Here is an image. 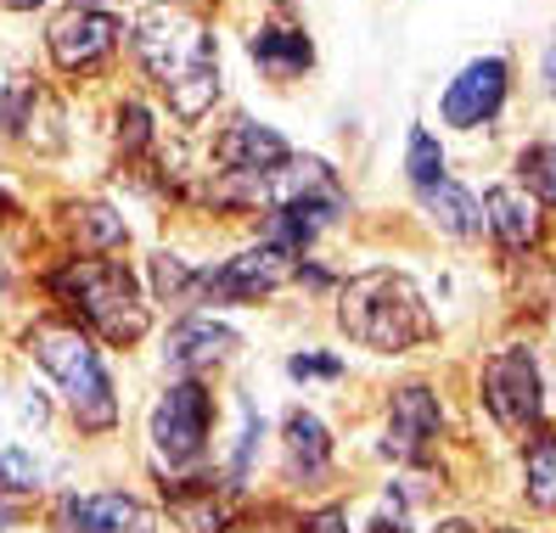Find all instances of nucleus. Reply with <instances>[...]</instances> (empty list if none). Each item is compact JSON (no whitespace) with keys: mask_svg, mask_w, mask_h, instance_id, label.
Here are the masks:
<instances>
[{"mask_svg":"<svg viewBox=\"0 0 556 533\" xmlns=\"http://www.w3.org/2000/svg\"><path fill=\"white\" fill-rule=\"evenodd\" d=\"M136 56L141 68L169 90V107L180 118H203L219 96V62L208 17L191 0H152L136 17Z\"/></svg>","mask_w":556,"mask_h":533,"instance_id":"f257e3e1","label":"nucleus"},{"mask_svg":"<svg viewBox=\"0 0 556 533\" xmlns=\"http://www.w3.org/2000/svg\"><path fill=\"white\" fill-rule=\"evenodd\" d=\"M338 326L359 348L377 354H405V348H428L439 338V320L428 309L421 287L400 270H366L343 287Z\"/></svg>","mask_w":556,"mask_h":533,"instance_id":"f03ea898","label":"nucleus"},{"mask_svg":"<svg viewBox=\"0 0 556 533\" xmlns=\"http://www.w3.org/2000/svg\"><path fill=\"white\" fill-rule=\"evenodd\" d=\"M51 292L68 304L96 338H108V343H141L147 338V297H141V281L124 270V264L113 258H68L62 270L51 276Z\"/></svg>","mask_w":556,"mask_h":533,"instance_id":"7ed1b4c3","label":"nucleus"},{"mask_svg":"<svg viewBox=\"0 0 556 533\" xmlns=\"http://www.w3.org/2000/svg\"><path fill=\"white\" fill-rule=\"evenodd\" d=\"M28 354L51 371V382L62 388V398H68V410L85 432H108L118 421V398H113V382L102 371V354L90 348V338L79 326L40 320L28 331Z\"/></svg>","mask_w":556,"mask_h":533,"instance_id":"20e7f679","label":"nucleus"},{"mask_svg":"<svg viewBox=\"0 0 556 533\" xmlns=\"http://www.w3.org/2000/svg\"><path fill=\"white\" fill-rule=\"evenodd\" d=\"M292 276H299V253L258 242L237 258H225L219 270H191L186 304H253V297H270L276 287H287Z\"/></svg>","mask_w":556,"mask_h":533,"instance_id":"39448f33","label":"nucleus"},{"mask_svg":"<svg viewBox=\"0 0 556 533\" xmlns=\"http://www.w3.org/2000/svg\"><path fill=\"white\" fill-rule=\"evenodd\" d=\"M483 405L506 432L529 439L540 432V416H545V382H540V365L529 348H501L495 359L483 365Z\"/></svg>","mask_w":556,"mask_h":533,"instance_id":"423d86ee","label":"nucleus"},{"mask_svg":"<svg viewBox=\"0 0 556 533\" xmlns=\"http://www.w3.org/2000/svg\"><path fill=\"white\" fill-rule=\"evenodd\" d=\"M208 421H214V398L203 382H175L169 393L152 405V449L169 466H191L208 444Z\"/></svg>","mask_w":556,"mask_h":533,"instance_id":"0eeeda50","label":"nucleus"},{"mask_svg":"<svg viewBox=\"0 0 556 533\" xmlns=\"http://www.w3.org/2000/svg\"><path fill=\"white\" fill-rule=\"evenodd\" d=\"M506 85H511V62H506V56H478V62H467V68L450 79L444 102H439L444 124H455V129L489 124V118L506 107Z\"/></svg>","mask_w":556,"mask_h":533,"instance_id":"6e6552de","label":"nucleus"},{"mask_svg":"<svg viewBox=\"0 0 556 533\" xmlns=\"http://www.w3.org/2000/svg\"><path fill=\"white\" fill-rule=\"evenodd\" d=\"M439 427H444V410H439L433 388H421V382L400 388L394 405H388V455L394 460H428Z\"/></svg>","mask_w":556,"mask_h":533,"instance_id":"1a4fd4ad","label":"nucleus"},{"mask_svg":"<svg viewBox=\"0 0 556 533\" xmlns=\"http://www.w3.org/2000/svg\"><path fill=\"white\" fill-rule=\"evenodd\" d=\"M46 46H51V56H56V68L85 74V68H96V62H102V56L118 46V23H113L108 12L74 7V12H62V17L51 23Z\"/></svg>","mask_w":556,"mask_h":533,"instance_id":"9d476101","label":"nucleus"},{"mask_svg":"<svg viewBox=\"0 0 556 533\" xmlns=\"http://www.w3.org/2000/svg\"><path fill=\"white\" fill-rule=\"evenodd\" d=\"M56 522L62 533H157V517L129 494H68Z\"/></svg>","mask_w":556,"mask_h":533,"instance_id":"9b49d317","label":"nucleus"},{"mask_svg":"<svg viewBox=\"0 0 556 533\" xmlns=\"http://www.w3.org/2000/svg\"><path fill=\"white\" fill-rule=\"evenodd\" d=\"M214 157H219V169L231 175V180H265V175H276L281 163L292 157V147L276 136V129L242 118V124H231L214 141Z\"/></svg>","mask_w":556,"mask_h":533,"instance_id":"f8f14e48","label":"nucleus"},{"mask_svg":"<svg viewBox=\"0 0 556 533\" xmlns=\"http://www.w3.org/2000/svg\"><path fill=\"white\" fill-rule=\"evenodd\" d=\"M483 225L495 230V237L511 248V253H529L540 242V196L534 191H522V186H489L483 191Z\"/></svg>","mask_w":556,"mask_h":533,"instance_id":"ddd939ff","label":"nucleus"},{"mask_svg":"<svg viewBox=\"0 0 556 533\" xmlns=\"http://www.w3.org/2000/svg\"><path fill=\"white\" fill-rule=\"evenodd\" d=\"M237 343H242V338H237L231 326H219V320H208V315H191V320H180V326L169 331V359L180 365V371H208V365L231 359Z\"/></svg>","mask_w":556,"mask_h":533,"instance_id":"4468645a","label":"nucleus"},{"mask_svg":"<svg viewBox=\"0 0 556 533\" xmlns=\"http://www.w3.org/2000/svg\"><path fill=\"white\" fill-rule=\"evenodd\" d=\"M281 449H287V478L292 483H315L332 466V439H326V421L315 410H292L281 427Z\"/></svg>","mask_w":556,"mask_h":533,"instance_id":"2eb2a0df","label":"nucleus"},{"mask_svg":"<svg viewBox=\"0 0 556 533\" xmlns=\"http://www.w3.org/2000/svg\"><path fill=\"white\" fill-rule=\"evenodd\" d=\"M421 196V208H428V219L444 230V237H462V242H472V237H483V203L472 191H462L450 175L439 180V186H428V191H416Z\"/></svg>","mask_w":556,"mask_h":533,"instance_id":"dca6fc26","label":"nucleus"},{"mask_svg":"<svg viewBox=\"0 0 556 533\" xmlns=\"http://www.w3.org/2000/svg\"><path fill=\"white\" fill-rule=\"evenodd\" d=\"M248 56H253L265 74L292 79V74H304L309 62H315V46H309L304 28H258V35L248 40Z\"/></svg>","mask_w":556,"mask_h":533,"instance_id":"f3484780","label":"nucleus"},{"mask_svg":"<svg viewBox=\"0 0 556 533\" xmlns=\"http://www.w3.org/2000/svg\"><path fill=\"white\" fill-rule=\"evenodd\" d=\"M522 488L540 511H556V427L534 432L529 449H522Z\"/></svg>","mask_w":556,"mask_h":533,"instance_id":"a211bd4d","label":"nucleus"},{"mask_svg":"<svg viewBox=\"0 0 556 533\" xmlns=\"http://www.w3.org/2000/svg\"><path fill=\"white\" fill-rule=\"evenodd\" d=\"M68 225H74V242H79V248H90V253L118 248V242L129 237V230H124V219H118L108 203H79Z\"/></svg>","mask_w":556,"mask_h":533,"instance_id":"6ab92c4d","label":"nucleus"},{"mask_svg":"<svg viewBox=\"0 0 556 533\" xmlns=\"http://www.w3.org/2000/svg\"><path fill=\"white\" fill-rule=\"evenodd\" d=\"M405 175H410L416 191H428V186L444 180V147H439L433 129H421V124H416L410 136H405Z\"/></svg>","mask_w":556,"mask_h":533,"instance_id":"aec40b11","label":"nucleus"},{"mask_svg":"<svg viewBox=\"0 0 556 533\" xmlns=\"http://www.w3.org/2000/svg\"><path fill=\"white\" fill-rule=\"evenodd\" d=\"M46 466L35 449H0V494H35Z\"/></svg>","mask_w":556,"mask_h":533,"instance_id":"412c9836","label":"nucleus"},{"mask_svg":"<svg viewBox=\"0 0 556 533\" xmlns=\"http://www.w3.org/2000/svg\"><path fill=\"white\" fill-rule=\"evenodd\" d=\"M522 180H534V191L545 196V203H556V147H534V152H522Z\"/></svg>","mask_w":556,"mask_h":533,"instance_id":"4be33fe9","label":"nucleus"},{"mask_svg":"<svg viewBox=\"0 0 556 533\" xmlns=\"http://www.w3.org/2000/svg\"><path fill=\"white\" fill-rule=\"evenodd\" d=\"M152 281H157V292L169 297V304H186V292H191V270H186V264H180L175 253H157Z\"/></svg>","mask_w":556,"mask_h":533,"instance_id":"5701e85b","label":"nucleus"},{"mask_svg":"<svg viewBox=\"0 0 556 533\" xmlns=\"http://www.w3.org/2000/svg\"><path fill=\"white\" fill-rule=\"evenodd\" d=\"M147 141H152V118H147V107L129 102V107L118 113V147H124V152H141Z\"/></svg>","mask_w":556,"mask_h":533,"instance_id":"b1692460","label":"nucleus"},{"mask_svg":"<svg viewBox=\"0 0 556 533\" xmlns=\"http://www.w3.org/2000/svg\"><path fill=\"white\" fill-rule=\"evenodd\" d=\"M287 377H326V382H332V377H343V359H332V354H292L287 359Z\"/></svg>","mask_w":556,"mask_h":533,"instance_id":"393cba45","label":"nucleus"},{"mask_svg":"<svg viewBox=\"0 0 556 533\" xmlns=\"http://www.w3.org/2000/svg\"><path fill=\"white\" fill-rule=\"evenodd\" d=\"M309 533H349V522H343V511H320L309 522Z\"/></svg>","mask_w":556,"mask_h":533,"instance_id":"a878e982","label":"nucleus"},{"mask_svg":"<svg viewBox=\"0 0 556 533\" xmlns=\"http://www.w3.org/2000/svg\"><path fill=\"white\" fill-rule=\"evenodd\" d=\"M371 533H410V528H405L400 517H377V522H371Z\"/></svg>","mask_w":556,"mask_h":533,"instance_id":"bb28decb","label":"nucleus"},{"mask_svg":"<svg viewBox=\"0 0 556 533\" xmlns=\"http://www.w3.org/2000/svg\"><path fill=\"white\" fill-rule=\"evenodd\" d=\"M225 533H281V528H258V522H231Z\"/></svg>","mask_w":556,"mask_h":533,"instance_id":"cd10ccee","label":"nucleus"},{"mask_svg":"<svg viewBox=\"0 0 556 533\" xmlns=\"http://www.w3.org/2000/svg\"><path fill=\"white\" fill-rule=\"evenodd\" d=\"M433 533H478V528H472V522H439Z\"/></svg>","mask_w":556,"mask_h":533,"instance_id":"c85d7f7f","label":"nucleus"},{"mask_svg":"<svg viewBox=\"0 0 556 533\" xmlns=\"http://www.w3.org/2000/svg\"><path fill=\"white\" fill-rule=\"evenodd\" d=\"M7 12H28V7H40V0H0Z\"/></svg>","mask_w":556,"mask_h":533,"instance_id":"c756f323","label":"nucleus"},{"mask_svg":"<svg viewBox=\"0 0 556 533\" xmlns=\"http://www.w3.org/2000/svg\"><path fill=\"white\" fill-rule=\"evenodd\" d=\"M74 7H85V12H96V7H108V0H74Z\"/></svg>","mask_w":556,"mask_h":533,"instance_id":"7c9ffc66","label":"nucleus"},{"mask_svg":"<svg viewBox=\"0 0 556 533\" xmlns=\"http://www.w3.org/2000/svg\"><path fill=\"white\" fill-rule=\"evenodd\" d=\"M7 522H12V511H7V506H0V528H7Z\"/></svg>","mask_w":556,"mask_h":533,"instance_id":"2f4dec72","label":"nucleus"},{"mask_svg":"<svg viewBox=\"0 0 556 533\" xmlns=\"http://www.w3.org/2000/svg\"><path fill=\"white\" fill-rule=\"evenodd\" d=\"M501 533H517V528H501Z\"/></svg>","mask_w":556,"mask_h":533,"instance_id":"473e14b6","label":"nucleus"}]
</instances>
